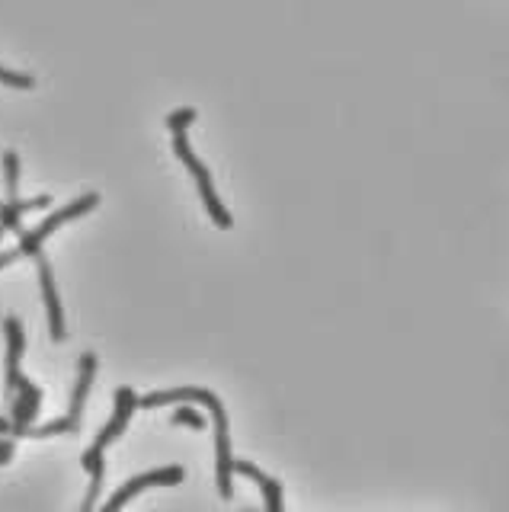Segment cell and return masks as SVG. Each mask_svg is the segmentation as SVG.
<instances>
[{"label":"cell","instance_id":"obj_2","mask_svg":"<svg viewBox=\"0 0 509 512\" xmlns=\"http://www.w3.org/2000/svg\"><path fill=\"white\" fill-rule=\"evenodd\" d=\"M100 205V196L97 192H87V196H81V199H74L71 205H65L61 212H55V215H49L45 218L39 228H33V231H23L20 228V240L23 244L17 247V250H4L0 253V269L4 266H10V263H17L20 256H36L39 250H42V240L45 237H52L61 224H68V221H74V218H81V215H87L90 208H97Z\"/></svg>","mask_w":509,"mask_h":512},{"label":"cell","instance_id":"obj_1","mask_svg":"<svg viewBox=\"0 0 509 512\" xmlns=\"http://www.w3.org/2000/svg\"><path fill=\"white\" fill-rule=\"evenodd\" d=\"M186 400H196V404H205L215 420V458H218V493L221 500H231L234 496V487H231V439H228V416H225V407H221V400L205 391V388H173V391H154L148 397L138 400V407H161V404H186Z\"/></svg>","mask_w":509,"mask_h":512},{"label":"cell","instance_id":"obj_3","mask_svg":"<svg viewBox=\"0 0 509 512\" xmlns=\"http://www.w3.org/2000/svg\"><path fill=\"white\" fill-rule=\"evenodd\" d=\"M173 151H177V157L186 164V170L196 176V186H199V196H202V202H205V212L212 215V221L218 224L221 231H228V228H231V212H228V208L221 205V199H218V192H215V186H212V173L205 170V164L193 154V148H189L186 128H177V132H173Z\"/></svg>","mask_w":509,"mask_h":512},{"label":"cell","instance_id":"obj_7","mask_svg":"<svg viewBox=\"0 0 509 512\" xmlns=\"http://www.w3.org/2000/svg\"><path fill=\"white\" fill-rule=\"evenodd\" d=\"M36 266H39V282H42V298H45V311H49V330H52V340L61 343L65 340V311H61V301H58V288H55V276H52V266L45 260V253L39 250L36 256Z\"/></svg>","mask_w":509,"mask_h":512},{"label":"cell","instance_id":"obj_8","mask_svg":"<svg viewBox=\"0 0 509 512\" xmlns=\"http://www.w3.org/2000/svg\"><path fill=\"white\" fill-rule=\"evenodd\" d=\"M231 471L237 474H244L250 480H257L263 496H266V512H282V487H279V480H273L269 474H263L257 464H250V461H231Z\"/></svg>","mask_w":509,"mask_h":512},{"label":"cell","instance_id":"obj_12","mask_svg":"<svg viewBox=\"0 0 509 512\" xmlns=\"http://www.w3.org/2000/svg\"><path fill=\"white\" fill-rule=\"evenodd\" d=\"M193 119H196V109H177V112H170L167 116V125H170V132H177V128H189L193 125Z\"/></svg>","mask_w":509,"mask_h":512},{"label":"cell","instance_id":"obj_4","mask_svg":"<svg viewBox=\"0 0 509 512\" xmlns=\"http://www.w3.org/2000/svg\"><path fill=\"white\" fill-rule=\"evenodd\" d=\"M186 477L183 468H177V464H170V468H157V471H148V474H138L132 477L129 484H122L113 496H109V503L100 509V512H119L125 503L132 500V496H138L141 490H148V487H173V484H180V480Z\"/></svg>","mask_w":509,"mask_h":512},{"label":"cell","instance_id":"obj_15","mask_svg":"<svg viewBox=\"0 0 509 512\" xmlns=\"http://www.w3.org/2000/svg\"><path fill=\"white\" fill-rule=\"evenodd\" d=\"M10 432H13L10 420H7V416H0V436H10Z\"/></svg>","mask_w":509,"mask_h":512},{"label":"cell","instance_id":"obj_9","mask_svg":"<svg viewBox=\"0 0 509 512\" xmlns=\"http://www.w3.org/2000/svg\"><path fill=\"white\" fill-rule=\"evenodd\" d=\"M52 199L49 196H36V199H13V202H4V208H0V237H4L7 231H20V215L23 212H33V208H45Z\"/></svg>","mask_w":509,"mask_h":512},{"label":"cell","instance_id":"obj_11","mask_svg":"<svg viewBox=\"0 0 509 512\" xmlns=\"http://www.w3.org/2000/svg\"><path fill=\"white\" fill-rule=\"evenodd\" d=\"M0 84H7V87H20V90H29L36 84L29 74H17V71H7V68H0Z\"/></svg>","mask_w":509,"mask_h":512},{"label":"cell","instance_id":"obj_13","mask_svg":"<svg viewBox=\"0 0 509 512\" xmlns=\"http://www.w3.org/2000/svg\"><path fill=\"white\" fill-rule=\"evenodd\" d=\"M173 423H183V426H193V429H202L205 426V420H202V416L193 410V407H180L177 413H173Z\"/></svg>","mask_w":509,"mask_h":512},{"label":"cell","instance_id":"obj_5","mask_svg":"<svg viewBox=\"0 0 509 512\" xmlns=\"http://www.w3.org/2000/svg\"><path fill=\"white\" fill-rule=\"evenodd\" d=\"M39 404H42V391L29 378H20L17 397H13V404H10V426H13L10 436H17V439L26 436V429L33 426L39 416Z\"/></svg>","mask_w":509,"mask_h":512},{"label":"cell","instance_id":"obj_6","mask_svg":"<svg viewBox=\"0 0 509 512\" xmlns=\"http://www.w3.org/2000/svg\"><path fill=\"white\" fill-rule=\"evenodd\" d=\"M4 333H7V368H4V400L7 407L13 404V397H17V384H20V356H23V346H26V336H23V327L17 317H7L4 320Z\"/></svg>","mask_w":509,"mask_h":512},{"label":"cell","instance_id":"obj_14","mask_svg":"<svg viewBox=\"0 0 509 512\" xmlns=\"http://www.w3.org/2000/svg\"><path fill=\"white\" fill-rule=\"evenodd\" d=\"M13 461V439L0 436V464H10Z\"/></svg>","mask_w":509,"mask_h":512},{"label":"cell","instance_id":"obj_16","mask_svg":"<svg viewBox=\"0 0 509 512\" xmlns=\"http://www.w3.org/2000/svg\"><path fill=\"white\" fill-rule=\"evenodd\" d=\"M0 208H4V202H0Z\"/></svg>","mask_w":509,"mask_h":512},{"label":"cell","instance_id":"obj_10","mask_svg":"<svg viewBox=\"0 0 509 512\" xmlns=\"http://www.w3.org/2000/svg\"><path fill=\"white\" fill-rule=\"evenodd\" d=\"M4 173H7V202L17 199V176H20V157L7 151L4 154Z\"/></svg>","mask_w":509,"mask_h":512}]
</instances>
